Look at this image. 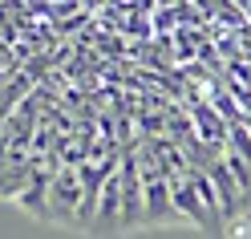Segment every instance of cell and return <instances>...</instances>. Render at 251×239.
I'll list each match as a JSON object with an SVG mask.
<instances>
[{"mask_svg": "<svg viewBox=\"0 0 251 239\" xmlns=\"http://www.w3.org/2000/svg\"><path fill=\"white\" fill-rule=\"evenodd\" d=\"M77 207H81L77 162H57V170L49 174V190H45V223H61L77 231Z\"/></svg>", "mask_w": 251, "mask_h": 239, "instance_id": "1", "label": "cell"}]
</instances>
